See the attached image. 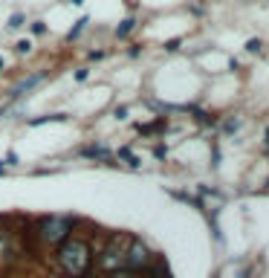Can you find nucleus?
I'll return each instance as SVG.
<instances>
[{
    "mask_svg": "<svg viewBox=\"0 0 269 278\" xmlns=\"http://www.w3.org/2000/svg\"><path fill=\"white\" fill-rule=\"evenodd\" d=\"M44 23H41V20H38V23H32V32H35V35H41V32H44Z\"/></svg>",
    "mask_w": 269,
    "mask_h": 278,
    "instance_id": "obj_14",
    "label": "nucleus"
},
{
    "mask_svg": "<svg viewBox=\"0 0 269 278\" xmlns=\"http://www.w3.org/2000/svg\"><path fill=\"white\" fill-rule=\"evenodd\" d=\"M133 238H113L107 249L101 252V267L116 272V269H127V246Z\"/></svg>",
    "mask_w": 269,
    "mask_h": 278,
    "instance_id": "obj_3",
    "label": "nucleus"
},
{
    "mask_svg": "<svg viewBox=\"0 0 269 278\" xmlns=\"http://www.w3.org/2000/svg\"><path fill=\"white\" fill-rule=\"evenodd\" d=\"M81 157H99V160H110V151H107V148H101V145H87V148H81Z\"/></svg>",
    "mask_w": 269,
    "mask_h": 278,
    "instance_id": "obj_5",
    "label": "nucleus"
},
{
    "mask_svg": "<svg viewBox=\"0 0 269 278\" xmlns=\"http://www.w3.org/2000/svg\"><path fill=\"white\" fill-rule=\"evenodd\" d=\"M133 23H136L133 18H127V20H122V27L116 29V35H119V38H125L127 32H130V29H133Z\"/></svg>",
    "mask_w": 269,
    "mask_h": 278,
    "instance_id": "obj_8",
    "label": "nucleus"
},
{
    "mask_svg": "<svg viewBox=\"0 0 269 278\" xmlns=\"http://www.w3.org/2000/svg\"><path fill=\"white\" fill-rule=\"evenodd\" d=\"M29 49H32V44H29V41H20V44H18V53H29Z\"/></svg>",
    "mask_w": 269,
    "mask_h": 278,
    "instance_id": "obj_13",
    "label": "nucleus"
},
{
    "mask_svg": "<svg viewBox=\"0 0 269 278\" xmlns=\"http://www.w3.org/2000/svg\"><path fill=\"white\" fill-rule=\"evenodd\" d=\"M20 23H23V15H12V20H9V27H12V29H18Z\"/></svg>",
    "mask_w": 269,
    "mask_h": 278,
    "instance_id": "obj_12",
    "label": "nucleus"
},
{
    "mask_svg": "<svg viewBox=\"0 0 269 278\" xmlns=\"http://www.w3.org/2000/svg\"><path fill=\"white\" fill-rule=\"evenodd\" d=\"M148 278H171V275H168V269H165V267H153Z\"/></svg>",
    "mask_w": 269,
    "mask_h": 278,
    "instance_id": "obj_9",
    "label": "nucleus"
},
{
    "mask_svg": "<svg viewBox=\"0 0 269 278\" xmlns=\"http://www.w3.org/2000/svg\"><path fill=\"white\" fill-rule=\"evenodd\" d=\"M58 264H61L64 275L81 278L90 269V246L81 238H67L58 249Z\"/></svg>",
    "mask_w": 269,
    "mask_h": 278,
    "instance_id": "obj_1",
    "label": "nucleus"
},
{
    "mask_svg": "<svg viewBox=\"0 0 269 278\" xmlns=\"http://www.w3.org/2000/svg\"><path fill=\"white\" fill-rule=\"evenodd\" d=\"M0 67H3V61H0Z\"/></svg>",
    "mask_w": 269,
    "mask_h": 278,
    "instance_id": "obj_16",
    "label": "nucleus"
},
{
    "mask_svg": "<svg viewBox=\"0 0 269 278\" xmlns=\"http://www.w3.org/2000/svg\"><path fill=\"white\" fill-rule=\"evenodd\" d=\"M148 267H151V252H148V246L142 241H130V246H127V269L136 272V269H148Z\"/></svg>",
    "mask_w": 269,
    "mask_h": 278,
    "instance_id": "obj_4",
    "label": "nucleus"
},
{
    "mask_svg": "<svg viewBox=\"0 0 269 278\" xmlns=\"http://www.w3.org/2000/svg\"><path fill=\"white\" fill-rule=\"evenodd\" d=\"M110 278H136L130 269H116V272H110Z\"/></svg>",
    "mask_w": 269,
    "mask_h": 278,
    "instance_id": "obj_11",
    "label": "nucleus"
},
{
    "mask_svg": "<svg viewBox=\"0 0 269 278\" xmlns=\"http://www.w3.org/2000/svg\"><path fill=\"white\" fill-rule=\"evenodd\" d=\"M84 23H87V20L81 18V20H78V23H75V27H72V29H70V35H67V38H70V41H72V38H78V32H81V29H84Z\"/></svg>",
    "mask_w": 269,
    "mask_h": 278,
    "instance_id": "obj_10",
    "label": "nucleus"
},
{
    "mask_svg": "<svg viewBox=\"0 0 269 278\" xmlns=\"http://www.w3.org/2000/svg\"><path fill=\"white\" fill-rule=\"evenodd\" d=\"M38 232H41V241L44 243H64L72 232V217H67V215L44 217Z\"/></svg>",
    "mask_w": 269,
    "mask_h": 278,
    "instance_id": "obj_2",
    "label": "nucleus"
},
{
    "mask_svg": "<svg viewBox=\"0 0 269 278\" xmlns=\"http://www.w3.org/2000/svg\"><path fill=\"white\" fill-rule=\"evenodd\" d=\"M0 174H3V162H0Z\"/></svg>",
    "mask_w": 269,
    "mask_h": 278,
    "instance_id": "obj_15",
    "label": "nucleus"
},
{
    "mask_svg": "<svg viewBox=\"0 0 269 278\" xmlns=\"http://www.w3.org/2000/svg\"><path fill=\"white\" fill-rule=\"evenodd\" d=\"M38 81H41V75H32V79H26V81H20L18 87H15V96H23V93H29V90L35 87Z\"/></svg>",
    "mask_w": 269,
    "mask_h": 278,
    "instance_id": "obj_6",
    "label": "nucleus"
},
{
    "mask_svg": "<svg viewBox=\"0 0 269 278\" xmlns=\"http://www.w3.org/2000/svg\"><path fill=\"white\" fill-rule=\"evenodd\" d=\"M64 113H52V116H38V119H32V125H44V122H64Z\"/></svg>",
    "mask_w": 269,
    "mask_h": 278,
    "instance_id": "obj_7",
    "label": "nucleus"
}]
</instances>
